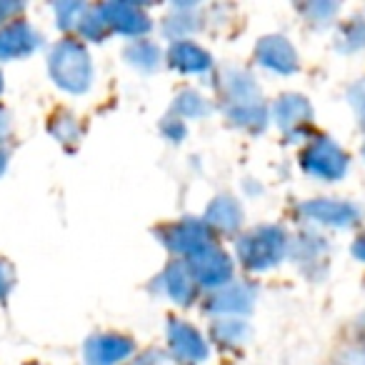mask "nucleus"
I'll return each mask as SVG.
<instances>
[{"label": "nucleus", "mask_w": 365, "mask_h": 365, "mask_svg": "<svg viewBox=\"0 0 365 365\" xmlns=\"http://www.w3.org/2000/svg\"><path fill=\"white\" fill-rule=\"evenodd\" d=\"M31 48H33V36L26 23H13V26L0 31V61L26 56Z\"/></svg>", "instance_id": "nucleus-1"}, {"label": "nucleus", "mask_w": 365, "mask_h": 365, "mask_svg": "<svg viewBox=\"0 0 365 365\" xmlns=\"http://www.w3.org/2000/svg\"><path fill=\"white\" fill-rule=\"evenodd\" d=\"M13 288V268L0 258V300L6 298Z\"/></svg>", "instance_id": "nucleus-2"}, {"label": "nucleus", "mask_w": 365, "mask_h": 365, "mask_svg": "<svg viewBox=\"0 0 365 365\" xmlns=\"http://www.w3.org/2000/svg\"><path fill=\"white\" fill-rule=\"evenodd\" d=\"M11 130V118H8V113H6V108L0 106V138L6 135V133Z\"/></svg>", "instance_id": "nucleus-3"}, {"label": "nucleus", "mask_w": 365, "mask_h": 365, "mask_svg": "<svg viewBox=\"0 0 365 365\" xmlns=\"http://www.w3.org/2000/svg\"><path fill=\"white\" fill-rule=\"evenodd\" d=\"M13 11H16V6H11V3H0V23L6 21Z\"/></svg>", "instance_id": "nucleus-4"}, {"label": "nucleus", "mask_w": 365, "mask_h": 365, "mask_svg": "<svg viewBox=\"0 0 365 365\" xmlns=\"http://www.w3.org/2000/svg\"><path fill=\"white\" fill-rule=\"evenodd\" d=\"M6 160H8V153H6V150H0V173L6 170Z\"/></svg>", "instance_id": "nucleus-5"}, {"label": "nucleus", "mask_w": 365, "mask_h": 365, "mask_svg": "<svg viewBox=\"0 0 365 365\" xmlns=\"http://www.w3.org/2000/svg\"><path fill=\"white\" fill-rule=\"evenodd\" d=\"M0 91H3V83H0Z\"/></svg>", "instance_id": "nucleus-6"}]
</instances>
